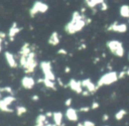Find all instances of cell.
Here are the masks:
<instances>
[{"instance_id":"cell-1","label":"cell","mask_w":129,"mask_h":126,"mask_svg":"<svg viewBox=\"0 0 129 126\" xmlns=\"http://www.w3.org/2000/svg\"><path fill=\"white\" fill-rule=\"evenodd\" d=\"M86 17L78 11H74L71 17V20L64 27V32L69 35H74L81 32L86 26Z\"/></svg>"},{"instance_id":"cell-2","label":"cell","mask_w":129,"mask_h":126,"mask_svg":"<svg viewBox=\"0 0 129 126\" xmlns=\"http://www.w3.org/2000/svg\"><path fill=\"white\" fill-rule=\"evenodd\" d=\"M19 65L24 70V72L27 75L34 73L38 66L36 53L32 50L27 56H19Z\"/></svg>"},{"instance_id":"cell-3","label":"cell","mask_w":129,"mask_h":126,"mask_svg":"<svg viewBox=\"0 0 129 126\" xmlns=\"http://www.w3.org/2000/svg\"><path fill=\"white\" fill-rule=\"evenodd\" d=\"M49 11V6L46 3L40 1V0H36L33 3V5L31 6V7L28 10V14L31 18H35L36 15H38L39 13H46Z\"/></svg>"},{"instance_id":"cell-4","label":"cell","mask_w":129,"mask_h":126,"mask_svg":"<svg viewBox=\"0 0 129 126\" xmlns=\"http://www.w3.org/2000/svg\"><path fill=\"white\" fill-rule=\"evenodd\" d=\"M40 69L43 73V78L56 81V76L52 70L51 63L50 61H42L40 63Z\"/></svg>"},{"instance_id":"cell-5","label":"cell","mask_w":129,"mask_h":126,"mask_svg":"<svg viewBox=\"0 0 129 126\" xmlns=\"http://www.w3.org/2000/svg\"><path fill=\"white\" fill-rule=\"evenodd\" d=\"M116 79H117V76H116V73L115 72L107 73V74L104 75V76L97 81L96 87H97V88H99V87H103V86L110 85V84L116 81Z\"/></svg>"},{"instance_id":"cell-6","label":"cell","mask_w":129,"mask_h":126,"mask_svg":"<svg viewBox=\"0 0 129 126\" xmlns=\"http://www.w3.org/2000/svg\"><path fill=\"white\" fill-rule=\"evenodd\" d=\"M67 87L78 94H81L83 92V87L81 85V80H76L75 78H71L68 81Z\"/></svg>"},{"instance_id":"cell-7","label":"cell","mask_w":129,"mask_h":126,"mask_svg":"<svg viewBox=\"0 0 129 126\" xmlns=\"http://www.w3.org/2000/svg\"><path fill=\"white\" fill-rule=\"evenodd\" d=\"M20 85L24 89L30 90L36 85V80H35V78L33 77L29 76V75H26L20 80Z\"/></svg>"},{"instance_id":"cell-8","label":"cell","mask_w":129,"mask_h":126,"mask_svg":"<svg viewBox=\"0 0 129 126\" xmlns=\"http://www.w3.org/2000/svg\"><path fill=\"white\" fill-rule=\"evenodd\" d=\"M21 30H22V27H19L18 23H17L16 21L13 22V23L12 24L11 27H10L9 30H8V34H7L8 38H9L10 41H14L15 36H16L17 34H18Z\"/></svg>"},{"instance_id":"cell-9","label":"cell","mask_w":129,"mask_h":126,"mask_svg":"<svg viewBox=\"0 0 129 126\" xmlns=\"http://www.w3.org/2000/svg\"><path fill=\"white\" fill-rule=\"evenodd\" d=\"M107 46H108V48H109V50H111L114 55L122 56V54H123V50H122L119 43H118V41H108Z\"/></svg>"},{"instance_id":"cell-10","label":"cell","mask_w":129,"mask_h":126,"mask_svg":"<svg viewBox=\"0 0 129 126\" xmlns=\"http://www.w3.org/2000/svg\"><path fill=\"white\" fill-rule=\"evenodd\" d=\"M5 59H6V63L9 65V67L13 68V69H15L19 66V62L16 60L14 55H13L12 52L10 51H6L5 52Z\"/></svg>"},{"instance_id":"cell-11","label":"cell","mask_w":129,"mask_h":126,"mask_svg":"<svg viewBox=\"0 0 129 126\" xmlns=\"http://www.w3.org/2000/svg\"><path fill=\"white\" fill-rule=\"evenodd\" d=\"M81 85H82L83 88H85V90H88L90 94H94L98 89L96 85H95L89 78H85V79L81 80Z\"/></svg>"},{"instance_id":"cell-12","label":"cell","mask_w":129,"mask_h":126,"mask_svg":"<svg viewBox=\"0 0 129 126\" xmlns=\"http://www.w3.org/2000/svg\"><path fill=\"white\" fill-rule=\"evenodd\" d=\"M66 116H67V120H69L70 122H77L79 119V115H78V110H76L74 108H67V109L66 110Z\"/></svg>"},{"instance_id":"cell-13","label":"cell","mask_w":129,"mask_h":126,"mask_svg":"<svg viewBox=\"0 0 129 126\" xmlns=\"http://www.w3.org/2000/svg\"><path fill=\"white\" fill-rule=\"evenodd\" d=\"M60 43V37L57 31H54L50 34V37L48 39V43L50 46H57Z\"/></svg>"},{"instance_id":"cell-14","label":"cell","mask_w":129,"mask_h":126,"mask_svg":"<svg viewBox=\"0 0 129 126\" xmlns=\"http://www.w3.org/2000/svg\"><path fill=\"white\" fill-rule=\"evenodd\" d=\"M38 83H43L45 87L49 89H52V90H56V82L53 81V80H50V79H48V78H39L37 80Z\"/></svg>"},{"instance_id":"cell-15","label":"cell","mask_w":129,"mask_h":126,"mask_svg":"<svg viewBox=\"0 0 129 126\" xmlns=\"http://www.w3.org/2000/svg\"><path fill=\"white\" fill-rule=\"evenodd\" d=\"M32 48H31V45L28 43H25L21 46V48L19 50V56H27L32 51Z\"/></svg>"},{"instance_id":"cell-16","label":"cell","mask_w":129,"mask_h":126,"mask_svg":"<svg viewBox=\"0 0 129 126\" xmlns=\"http://www.w3.org/2000/svg\"><path fill=\"white\" fill-rule=\"evenodd\" d=\"M63 114L59 111L57 112H53V121H54V123L56 124L57 126H63L62 125V122H63Z\"/></svg>"},{"instance_id":"cell-17","label":"cell","mask_w":129,"mask_h":126,"mask_svg":"<svg viewBox=\"0 0 129 126\" xmlns=\"http://www.w3.org/2000/svg\"><path fill=\"white\" fill-rule=\"evenodd\" d=\"M46 115L45 114H39L36 116V122H35V126H43L46 123Z\"/></svg>"},{"instance_id":"cell-18","label":"cell","mask_w":129,"mask_h":126,"mask_svg":"<svg viewBox=\"0 0 129 126\" xmlns=\"http://www.w3.org/2000/svg\"><path fill=\"white\" fill-rule=\"evenodd\" d=\"M0 111L2 112H6V113H13V109L10 108L9 105H7L3 99H0Z\"/></svg>"},{"instance_id":"cell-19","label":"cell","mask_w":129,"mask_h":126,"mask_svg":"<svg viewBox=\"0 0 129 126\" xmlns=\"http://www.w3.org/2000/svg\"><path fill=\"white\" fill-rule=\"evenodd\" d=\"M85 4L89 8H94L95 6H96L97 5H100L104 2V0H84Z\"/></svg>"},{"instance_id":"cell-20","label":"cell","mask_w":129,"mask_h":126,"mask_svg":"<svg viewBox=\"0 0 129 126\" xmlns=\"http://www.w3.org/2000/svg\"><path fill=\"white\" fill-rule=\"evenodd\" d=\"M15 111H16V115L18 116H21V115H25L27 112V109L26 107L24 106H17L16 108H15Z\"/></svg>"},{"instance_id":"cell-21","label":"cell","mask_w":129,"mask_h":126,"mask_svg":"<svg viewBox=\"0 0 129 126\" xmlns=\"http://www.w3.org/2000/svg\"><path fill=\"white\" fill-rule=\"evenodd\" d=\"M125 111L124 109H121V110H119V111L118 112V113L115 115V118L117 119V120H121L122 118L124 117V115H125Z\"/></svg>"},{"instance_id":"cell-22","label":"cell","mask_w":129,"mask_h":126,"mask_svg":"<svg viewBox=\"0 0 129 126\" xmlns=\"http://www.w3.org/2000/svg\"><path fill=\"white\" fill-rule=\"evenodd\" d=\"M91 109V108L90 107H88V106H83V107H81V108L78 109V111H80V112H84V113H87V112H88L89 110Z\"/></svg>"},{"instance_id":"cell-23","label":"cell","mask_w":129,"mask_h":126,"mask_svg":"<svg viewBox=\"0 0 129 126\" xmlns=\"http://www.w3.org/2000/svg\"><path fill=\"white\" fill-rule=\"evenodd\" d=\"M57 53L61 56H67V54H68V52H67V50H64V49H59V50H57Z\"/></svg>"},{"instance_id":"cell-24","label":"cell","mask_w":129,"mask_h":126,"mask_svg":"<svg viewBox=\"0 0 129 126\" xmlns=\"http://www.w3.org/2000/svg\"><path fill=\"white\" fill-rule=\"evenodd\" d=\"M82 123L84 126H95V122H92V121H89V120H85Z\"/></svg>"},{"instance_id":"cell-25","label":"cell","mask_w":129,"mask_h":126,"mask_svg":"<svg viewBox=\"0 0 129 126\" xmlns=\"http://www.w3.org/2000/svg\"><path fill=\"white\" fill-rule=\"evenodd\" d=\"M72 98H67L66 101H64V106L67 107V108H69V107H71V105H72Z\"/></svg>"},{"instance_id":"cell-26","label":"cell","mask_w":129,"mask_h":126,"mask_svg":"<svg viewBox=\"0 0 129 126\" xmlns=\"http://www.w3.org/2000/svg\"><path fill=\"white\" fill-rule=\"evenodd\" d=\"M56 80H57L56 82H57V83L58 84V85L60 86V87H67V86L64 85V82H63L62 80H61V78H56Z\"/></svg>"},{"instance_id":"cell-27","label":"cell","mask_w":129,"mask_h":126,"mask_svg":"<svg viewBox=\"0 0 129 126\" xmlns=\"http://www.w3.org/2000/svg\"><path fill=\"white\" fill-rule=\"evenodd\" d=\"M90 108H91V109H93V110L96 109V108H99V103L96 102V101H94V102L91 104V107H90Z\"/></svg>"},{"instance_id":"cell-28","label":"cell","mask_w":129,"mask_h":126,"mask_svg":"<svg viewBox=\"0 0 129 126\" xmlns=\"http://www.w3.org/2000/svg\"><path fill=\"white\" fill-rule=\"evenodd\" d=\"M6 37H8V35L6 34V32H4V31H0V38L3 40H5Z\"/></svg>"},{"instance_id":"cell-29","label":"cell","mask_w":129,"mask_h":126,"mask_svg":"<svg viewBox=\"0 0 129 126\" xmlns=\"http://www.w3.org/2000/svg\"><path fill=\"white\" fill-rule=\"evenodd\" d=\"M31 100L34 101H39V96H38L37 94H35V95H33L32 97H31Z\"/></svg>"},{"instance_id":"cell-30","label":"cell","mask_w":129,"mask_h":126,"mask_svg":"<svg viewBox=\"0 0 129 126\" xmlns=\"http://www.w3.org/2000/svg\"><path fill=\"white\" fill-rule=\"evenodd\" d=\"M45 115H46V117L47 118H50V117H52L53 116V112H51V111H49V112H46L45 113Z\"/></svg>"},{"instance_id":"cell-31","label":"cell","mask_w":129,"mask_h":126,"mask_svg":"<svg viewBox=\"0 0 129 126\" xmlns=\"http://www.w3.org/2000/svg\"><path fill=\"white\" fill-rule=\"evenodd\" d=\"M3 43H4V40L0 38V53L2 52V50H3Z\"/></svg>"},{"instance_id":"cell-32","label":"cell","mask_w":129,"mask_h":126,"mask_svg":"<svg viewBox=\"0 0 129 126\" xmlns=\"http://www.w3.org/2000/svg\"><path fill=\"white\" fill-rule=\"evenodd\" d=\"M108 119H109V115H106V114H105V115H103V121H104V122H106Z\"/></svg>"},{"instance_id":"cell-33","label":"cell","mask_w":129,"mask_h":126,"mask_svg":"<svg viewBox=\"0 0 129 126\" xmlns=\"http://www.w3.org/2000/svg\"><path fill=\"white\" fill-rule=\"evenodd\" d=\"M70 71H71V68L69 67V66H66V68H64V72L69 73Z\"/></svg>"},{"instance_id":"cell-34","label":"cell","mask_w":129,"mask_h":126,"mask_svg":"<svg viewBox=\"0 0 129 126\" xmlns=\"http://www.w3.org/2000/svg\"><path fill=\"white\" fill-rule=\"evenodd\" d=\"M43 126H57V125H56L55 123H47V122H46V123H45Z\"/></svg>"},{"instance_id":"cell-35","label":"cell","mask_w":129,"mask_h":126,"mask_svg":"<svg viewBox=\"0 0 129 126\" xmlns=\"http://www.w3.org/2000/svg\"><path fill=\"white\" fill-rule=\"evenodd\" d=\"M77 126H84V125H83L82 122H79V123L77 124Z\"/></svg>"},{"instance_id":"cell-36","label":"cell","mask_w":129,"mask_h":126,"mask_svg":"<svg viewBox=\"0 0 129 126\" xmlns=\"http://www.w3.org/2000/svg\"><path fill=\"white\" fill-rule=\"evenodd\" d=\"M0 97H1V93H0Z\"/></svg>"},{"instance_id":"cell-37","label":"cell","mask_w":129,"mask_h":126,"mask_svg":"<svg viewBox=\"0 0 129 126\" xmlns=\"http://www.w3.org/2000/svg\"><path fill=\"white\" fill-rule=\"evenodd\" d=\"M104 126H109V125H104Z\"/></svg>"}]
</instances>
